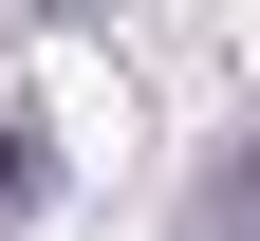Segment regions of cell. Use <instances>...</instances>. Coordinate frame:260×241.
Instances as JSON below:
<instances>
[{"instance_id":"obj_1","label":"cell","mask_w":260,"mask_h":241,"mask_svg":"<svg viewBox=\"0 0 260 241\" xmlns=\"http://www.w3.org/2000/svg\"><path fill=\"white\" fill-rule=\"evenodd\" d=\"M186 241H260V130L205 167V204H186Z\"/></svg>"},{"instance_id":"obj_2","label":"cell","mask_w":260,"mask_h":241,"mask_svg":"<svg viewBox=\"0 0 260 241\" xmlns=\"http://www.w3.org/2000/svg\"><path fill=\"white\" fill-rule=\"evenodd\" d=\"M0 204H38V130H19V112H0Z\"/></svg>"}]
</instances>
